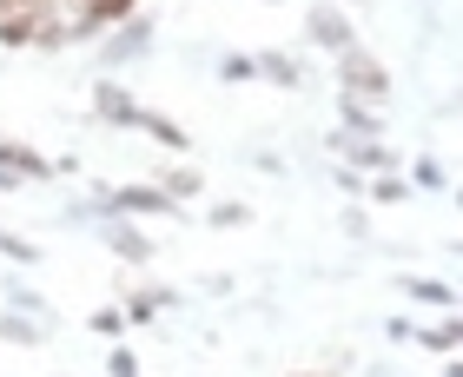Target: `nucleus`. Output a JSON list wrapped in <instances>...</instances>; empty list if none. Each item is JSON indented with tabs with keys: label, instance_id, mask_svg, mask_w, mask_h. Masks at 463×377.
I'll return each mask as SVG.
<instances>
[{
	"label": "nucleus",
	"instance_id": "17",
	"mask_svg": "<svg viewBox=\"0 0 463 377\" xmlns=\"http://www.w3.org/2000/svg\"><path fill=\"white\" fill-rule=\"evenodd\" d=\"M298 377H305V371H298Z\"/></svg>",
	"mask_w": 463,
	"mask_h": 377
},
{
	"label": "nucleus",
	"instance_id": "12",
	"mask_svg": "<svg viewBox=\"0 0 463 377\" xmlns=\"http://www.w3.org/2000/svg\"><path fill=\"white\" fill-rule=\"evenodd\" d=\"M417 344H430V351H457V325H430V331H417Z\"/></svg>",
	"mask_w": 463,
	"mask_h": 377
},
{
	"label": "nucleus",
	"instance_id": "8",
	"mask_svg": "<svg viewBox=\"0 0 463 377\" xmlns=\"http://www.w3.org/2000/svg\"><path fill=\"white\" fill-rule=\"evenodd\" d=\"M251 73H265V80H279V87H298V67H291L285 53H259L251 60Z\"/></svg>",
	"mask_w": 463,
	"mask_h": 377
},
{
	"label": "nucleus",
	"instance_id": "14",
	"mask_svg": "<svg viewBox=\"0 0 463 377\" xmlns=\"http://www.w3.org/2000/svg\"><path fill=\"white\" fill-rule=\"evenodd\" d=\"M107 371H113V377H139V358H133V351H113Z\"/></svg>",
	"mask_w": 463,
	"mask_h": 377
},
{
	"label": "nucleus",
	"instance_id": "10",
	"mask_svg": "<svg viewBox=\"0 0 463 377\" xmlns=\"http://www.w3.org/2000/svg\"><path fill=\"white\" fill-rule=\"evenodd\" d=\"M411 298H417V305H450V285H437V278H411Z\"/></svg>",
	"mask_w": 463,
	"mask_h": 377
},
{
	"label": "nucleus",
	"instance_id": "6",
	"mask_svg": "<svg viewBox=\"0 0 463 377\" xmlns=\"http://www.w3.org/2000/svg\"><path fill=\"white\" fill-rule=\"evenodd\" d=\"M133 126H139V133H153L165 153H185V146H193V139H185V126H173V119L153 113V107H133Z\"/></svg>",
	"mask_w": 463,
	"mask_h": 377
},
{
	"label": "nucleus",
	"instance_id": "11",
	"mask_svg": "<svg viewBox=\"0 0 463 377\" xmlns=\"http://www.w3.org/2000/svg\"><path fill=\"white\" fill-rule=\"evenodd\" d=\"M345 153H351L357 165H371V173H391V153H384V146H345Z\"/></svg>",
	"mask_w": 463,
	"mask_h": 377
},
{
	"label": "nucleus",
	"instance_id": "3",
	"mask_svg": "<svg viewBox=\"0 0 463 377\" xmlns=\"http://www.w3.org/2000/svg\"><path fill=\"white\" fill-rule=\"evenodd\" d=\"M311 33H318V47H331V53H345V47H357V33H351V20H345V7H311Z\"/></svg>",
	"mask_w": 463,
	"mask_h": 377
},
{
	"label": "nucleus",
	"instance_id": "7",
	"mask_svg": "<svg viewBox=\"0 0 463 377\" xmlns=\"http://www.w3.org/2000/svg\"><path fill=\"white\" fill-rule=\"evenodd\" d=\"M93 107H99V119H113V126H133V99H126L119 87H99V99H93Z\"/></svg>",
	"mask_w": 463,
	"mask_h": 377
},
{
	"label": "nucleus",
	"instance_id": "1",
	"mask_svg": "<svg viewBox=\"0 0 463 377\" xmlns=\"http://www.w3.org/2000/svg\"><path fill=\"white\" fill-rule=\"evenodd\" d=\"M338 80H345V99H351V107H384V99H391V73L377 67L371 53H357V47L338 53Z\"/></svg>",
	"mask_w": 463,
	"mask_h": 377
},
{
	"label": "nucleus",
	"instance_id": "2",
	"mask_svg": "<svg viewBox=\"0 0 463 377\" xmlns=\"http://www.w3.org/2000/svg\"><path fill=\"white\" fill-rule=\"evenodd\" d=\"M139 0H73V20H67V47L73 40H87V33H99V27H113V20H126Z\"/></svg>",
	"mask_w": 463,
	"mask_h": 377
},
{
	"label": "nucleus",
	"instance_id": "4",
	"mask_svg": "<svg viewBox=\"0 0 463 377\" xmlns=\"http://www.w3.org/2000/svg\"><path fill=\"white\" fill-rule=\"evenodd\" d=\"M0 173H14V179H53V159L27 153L20 139H0Z\"/></svg>",
	"mask_w": 463,
	"mask_h": 377
},
{
	"label": "nucleus",
	"instance_id": "15",
	"mask_svg": "<svg viewBox=\"0 0 463 377\" xmlns=\"http://www.w3.org/2000/svg\"><path fill=\"white\" fill-rule=\"evenodd\" d=\"M153 305H159V298H153V291H139V298H133V305H126V311H119V318H153Z\"/></svg>",
	"mask_w": 463,
	"mask_h": 377
},
{
	"label": "nucleus",
	"instance_id": "5",
	"mask_svg": "<svg viewBox=\"0 0 463 377\" xmlns=\"http://www.w3.org/2000/svg\"><path fill=\"white\" fill-rule=\"evenodd\" d=\"M107 212H153L159 219V212H173V199H165L159 185H126V193L107 199Z\"/></svg>",
	"mask_w": 463,
	"mask_h": 377
},
{
	"label": "nucleus",
	"instance_id": "13",
	"mask_svg": "<svg viewBox=\"0 0 463 377\" xmlns=\"http://www.w3.org/2000/svg\"><path fill=\"white\" fill-rule=\"evenodd\" d=\"M0 259H20V265H33L40 251L27 245V239H14V232H0Z\"/></svg>",
	"mask_w": 463,
	"mask_h": 377
},
{
	"label": "nucleus",
	"instance_id": "9",
	"mask_svg": "<svg viewBox=\"0 0 463 377\" xmlns=\"http://www.w3.org/2000/svg\"><path fill=\"white\" fill-rule=\"evenodd\" d=\"M113 245H119V259H133V265H139V259H153V245H146L133 225H113Z\"/></svg>",
	"mask_w": 463,
	"mask_h": 377
},
{
	"label": "nucleus",
	"instance_id": "16",
	"mask_svg": "<svg viewBox=\"0 0 463 377\" xmlns=\"http://www.w3.org/2000/svg\"><path fill=\"white\" fill-rule=\"evenodd\" d=\"M371 199H384V205H397V199H404V185H397V179H377V185H371Z\"/></svg>",
	"mask_w": 463,
	"mask_h": 377
}]
</instances>
